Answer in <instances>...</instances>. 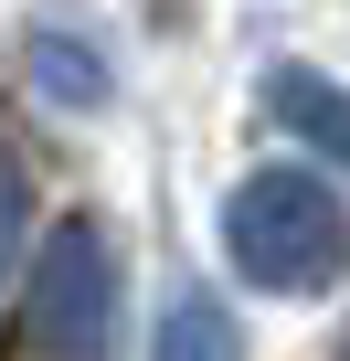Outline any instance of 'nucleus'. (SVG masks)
<instances>
[{
  "label": "nucleus",
  "mask_w": 350,
  "mask_h": 361,
  "mask_svg": "<svg viewBox=\"0 0 350 361\" xmlns=\"http://www.w3.org/2000/svg\"><path fill=\"white\" fill-rule=\"evenodd\" d=\"M213 234H223V266L244 287H265V298H308V287H329L350 266V213L308 170H244L223 192V213H213Z\"/></svg>",
  "instance_id": "obj_1"
},
{
  "label": "nucleus",
  "mask_w": 350,
  "mask_h": 361,
  "mask_svg": "<svg viewBox=\"0 0 350 361\" xmlns=\"http://www.w3.org/2000/svg\"><path fill=\"white\" fill-rule=\"evenodd\" d=\"M22 340H32V361H106L117 350V245L96 213L43 234L32 287H22Z\"/></svg>",
  "instance_id": "obj_2"
},
{
  "label": "nucleus",
  "mask_w": 350,
  "mask_h": 361,
  "mask_svg": "<svg viewBox=\"0 0 350 361\" xmlns=\"http://www.w3.org/2000/svg\"><path fill=\"white\" fill-rule=\"evenodd\" d=\"M265 117L350 170V85H329L318 64H276V75H265Z\"/></svg>",
  "instance_id": "obj_3"
},
{
  "label": "nucleus",
  "mask_w": 350,
  "mask_h": 361,
  "mask_svg": "<svg viewBox=\"0 0 350 361\" xmlns=\"http://www.w3.org/2000/svg\"><path fill=\"white\" fill-rule=\"evenodd\" d=\"M32 85L54 96V106H75V117H96L106 96H117V75H106V54L75 32V22H32Z\"/></svg>",
  "instance_id": "obj_4"
},
{
  "label": "nucleus",
  "mask_w": 350,
  "mask_h": 361,
  "mask_svg": "<svg viewBox=\"0 0 350 361\" xmlns=\"http://www.w3.org/2000/svg\"><path fill=\"white\" fill-rule=\"evenodd\" d=\"M149 361H244V340H234V319H223V298H213V287H181V298L159 308Z\"/></svg>",
  "instance_id": "obj_5"
},
{
  "label": "nucleus",
  "mask_w": 350,
  "mask_h": 361,
  "mask_svg": "<svg viewBox=\"0 0 350 361\" xmlns=\"http://www.w3.org/2000/svg\"><path fill=\"white\" fill-rule=\"evenodd\" d=\"M22 224H32V192H22V159L0 149V276H11V255H22Z\"/></svg>",
  "instance_id": "obj_6"
},
{
  "label": "nucleus",
  "mask_w": 350,
  "mask_h": 361,
  "mask_svg": "<svg viewBox=\"0 0 350 361\" xmlns=\"http://www.w3.org/2000/svg\"><path fill=\"white\" fill-rule=\"evenodd\" d=\"M339 361H350V350H339Z\"/></svg>",
  "instance_id": "obj_7"
}]
</instances>
